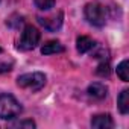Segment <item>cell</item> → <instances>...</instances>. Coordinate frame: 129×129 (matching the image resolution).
<instances>
[{
	"mask_svg": "<svg viewBox=\"0 0 129 129\" xmlns=\"http://www.w3.org/2000/svg\"><path fill=\"white\" fill-rule=\"evenodd\" d=\"M0 53H2V49H0Z\"/></svg>",
	"mask_w": 129,
	"mask_h": 129,
	"instance_id": "obj_16",
	"label": "cell"
},
{
	"mask_svg": "<svg viewBox=\"0 0 129 129\" xmlns=\"http://www.w3.org/2000/svg\"><path fill=\"white\" fill-rule=\"evenodd\" d=\"M40 38H41V35H40V32H38L37 27H34V26H26V27L23 29V32H21V38H20L17 47H18L20 50H24V52L34 50V49L38 46Z\"/></svg>",
	"mask_w": 129,
	"mask_h": 129,
	"instance_id": "obj_3",
	"label": "cell"
},
{
	"mask_svg": "<svg viewBox=\"0 0 129 129\" xmlns=\"http://www.w3.org/2000/svg\"><path fill=\"white\" fill-rule=\"evenodd\" d=\"M62 52H64V46L59 41H47L41 47L43 55H53V53H62Z\"/></svg>",
	"mask_w": 129,
	"mask_h": 129,
	"instance_id": "obj_9",
	"label": "cell"
},
{
	"mask_svg": "<svg viewBox=\"0 0 129 129\" xmlns=\"http://www.w3.org/2000/svg\"><path fill=\"white\" fill-rule=\"evenodd\" d=\"M12 127H35V123L30 121V120H26V121H18V123H14Z\"/></svg>",
	"mask_w": 129,
	"mask_h": 129,
	"instance_id": "obj_14",
	"label": "cell"
},
{
	"mask_svg": "<svg viewBox=\"0 0 129 129\" xmlns=\"http://www.w3.org/2000/svg\"><path fill=\"white\" fill-rule=\"evenodd\" d=\"M17 84L21 88L30 90V91H38V90H41L44 87L46 76L43 73H26V75L18 76Z\"/></svg>",
	"mask_w": 129,
	"mask_h": 129,
	"instance_id": "obj_4",
	"label": "cell"
},
{
	"mask_svg": "<svg viewBox=\"0 0 129 129\" xmlns=\"http://www.w3.org/2000/svg\"><path fill=\"white\" fill-rule=\"evenodd\" d=\"M21 112V105L11 94H0V118L9 120Z\"/></svg>",
	"mask_w": 129,
	"mask_h": 129,
	"instance_id": "obj_1",
	"label": "cell"
},
{
	"mask_svg": "<svg viewBox=\"0 0 129 129\" xmlns=\"http://www.w3.org/2000/svg\"><path fill=\"white\" fill-rule=\"evenodd\" d=\"M34 2H35V5H37L40 9H43V11H47V9L53 8V5H55V0H34Z\"/></svg>",
	"mask_w": 129,
	"mask_h": 129,
	"instance_id": "obj_12",
	"label": "cell"
},
{
	"mask_svg": "<svg viewBox=\"0 0 129 129\" xmlns=\"http://www.w3.org/2000/svg\"><path fill=\"white\" fill-rule=\"evenodd\" d=\"M96 73H97L99 76H108V75H109V64H108V61H106V62L103 61V62L99 64Z\"/></svg>",
	"mask_w": 129,
	"mask_h": 129,
	"instance_id": "obj_13",
	"label": "cell"
},
{
	"mask_svg": "<svg viewBox=\"0 0 129 129\" xmlns=\"http://www.w3.org/2000/svg\"><path fill=\"white\" fill-rule=\"evenodd\" d=\"M117 105L121 114H127L129 112V90H123L117 99Z\"/></svg>",
	"mask_w": 129,
	"mask_h": 129,
	"instance_id": "obj_10",
	"label": "cell"
},
{
	"mask_svg": "<svg viewBox=\"0 0 129 129\" xmlns=\"http://www.w3.org/2000/svg\"><path fill=\"white\" fill-rule=\"evenodd\" d=\"M38 23H40L44 29H47V30H50V32H55V30H58V29L61 27V24H62V12H59L58 15L55 14V15H52V17H38Z\"/></svg>",
	"mask_w": 129,
	"mask_h": 129,
	"instance_id": "obj_5",
	"label": "cell"
},
{
	"mask_svg": "<svg viewBox=\"0 0 129 129\" xmlns=\"http://www.w3.org/2000/svg\"><path fill=\"white\" fill-rule=\"evenodd\" d=\"M76 47H78L79 53H87V52H90L96 47V43L90 37H79L78 41H76Z\"/></svg>",
	"mask_w": 129,
	"mask_h": 129,
	"instance_id": "obj_8",
	"label": "cell"
},
{
	"mask_svg": "<svg viewBox=\"0 0 129 129\" xmlns=\"http://www.w3.org/2000/svg\"><path fill=\"white\" fill-rule=\"evenodd\" d=\"M106 94H108V88H106L103 84L94 82V84H91V85L88 87V96L93 97V99L100 100V99L106 97Z\"/></svg>",
	"mask_w": 129,
	"mask_h": 129,
	"instance_id": "obj_7",
	"label": "cell"
},
{
	"mask_svg": "<svg viewBox=\"0 0 129 129\" xmlns=\"http://www.w3.org/2000/svg\"><path fill=\"white\" fill-rule=\"evenodd\" d=\"M91 126L96 129H111L114 127V121L108 114H99L91 118Z\"/></svg>",
	"mask_w": 129,
	"mask_h": 129,
	"instance_id": "obj_6",
	"label": "cell"
},
{
	"mask_svg": "<svg viewBox=\"0 0 129 129\" xmlns=\"http://www.w3.org/2000/svg\"><path fill=\"white\" fill-rule=\"evenodd\" d=\"M85 18L88 20L90 24L96 26V27H102L105 26L106 20H108V12L106 8H103L99 3H88L85 6Z\"/></svg>",
	"mask_w": 129,
	"mask_h": 129,
	"instance_id": "obj_2",
	"label": "cell"
},
{
	"mask_svg": "<svg viewBox=\"0 0 129 129\" xmlns=\"http://www.w3.org/2000/svg\"><path fill=\"white\" fill-rule=\"evenodd\" d=\"M117 75H118V78L121 81H124V82L129 81V61L127 59L121 61L117 66Z\"/></svg>",
	"mask_w": 129,
	"mask_h": 129,
	"instance_id": "obj_11",
	"label": "cell"
},
{
	"mask_svg": "<svg viewBox=\"0 0 129 129\" xmlns=\"http://www.w3.org/2000/svg\"><path fill=\"white\" fill-rule=\"evenodd\" d=\"M12 67V64H8V62H0V73H5V72H9Z\"/></svg>",
	"mask_w": 129,
	"mask_h": 129,
	"instance_id": "obj_15",
	"label": "cell"
}]
</instances>
